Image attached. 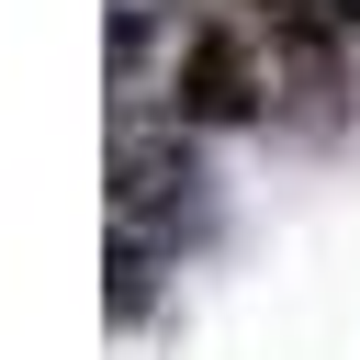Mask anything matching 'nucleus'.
<instances>
[{
	"label": "nucleus",
	"mask_w": 360,
	"mask_h": 360,
	"mask_svg": "<svg viewBox=\"0 0 360 360\" xmlns=\"http://www.w3.org/2000/svg\"><path fill=\"white\" fill-rule=\"evenodd\" d=\"M270 79H281V56H270L259 22H202L191 56H180V79H169V101H180L191 124H248Z\"/></svg>",
	"instance_id": "1"
}]
</instances>
